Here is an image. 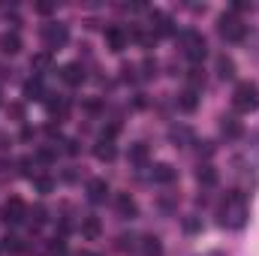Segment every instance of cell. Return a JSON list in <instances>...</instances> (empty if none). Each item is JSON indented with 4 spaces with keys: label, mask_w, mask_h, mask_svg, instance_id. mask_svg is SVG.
Returning a JSON list of instances; mask_svg holds the SVG:
<instances>
[{
    "label": "cell",
    "mask_w": 259,
    "mask_h": 256,
    "mask_svg": "<svg viewBox=\"0 0 259 256\" xmlns=\"http://www.w3.org/2000/svg\"><path fill=\"white\" fill-rule=\"evenodd\" d=\"M136 247H139L136 235H121V238H118V250H136Z\"/></svg>",
    "instance_id": "cell-29"
},
{
    "label": "cell",
    "mask_w": 259,
    "mask_h": 256,
    "mask_svg": "<svg viewBox=\"0 0 259 256\" xmlns=\"http://www.w3.org/2000/svg\"><path fill=\"white\" fill-rule=\"evenodd\" d=\"M244 223H247V202H244V196L229 193V196H226V202L220 205V226L244 229Z\"/></svg>",
    "instance_id": "cell-1"
},
{
    "label": "cell",
    "mask_w": 259,
    "mask_h": 256,
    "mask_svg": "<svg viewBox=\"0 0 259 256\" xmlns=\"http://www.w3.org/2000/svg\"><path fill=\"white\" fill-rule=\"evenodd\" d=\"M33 187H36L39 193H52L55 181H52V178H33Z\"/></svg>",
    "instance_id": "cell-30"
},
{
    "label": "cell",
    "mask_w": 259,
    "mask_h": 256,
    "mask_svg": "<svg viewBox=\"0 0 259 256\" xmlns=\"http://www.w3.org/2000/svg\"><path fill=\"white\" fill-rule=\"evenodd\" d=\"M217 75H220L223 81H232V78H235V61L226 58V55H220V58H217Z\"/></svg>",
    "instance_id": "cell-20"
},
{
    "label": "cell",
    "mask_w": 259,
    "mask_h": 256,
    "mask_svg": "<svg viewBox=\"0 0 259 256\" xmlns=\"http://www.w3.org/2000/svg\"><path fill=\"white\" fill-rule=\"evenodd\" d=\"M184 232H190V235H196V232H202V217H196V214H190V217H184Z\"/></svg>",
    "instance_id": "cell-28"
},
{
    "label": "cell",
    "mask_w": 259,
    "mask_h": 256,
    "mask_svg": "<svg viewBox=\"0 0 259 256\" xmlns=\"http://www.w3.org/2000/svg\"><path fill=\"white\" fill-rule=\"evenodd\" d=\"M139 250H142V256H163V244L157 235H145L139 241Z\"/></svg>",
    "instance_id": "cell-18"
},
{
    "label": "cell",
    "mask_w": 259,
    "mask_h": 256,
    "mask_svg": "<svg viewBox=\"0 0 259 256\" xmlns=\"http://www.w3.org/2000/svg\"><path fill=\"white\" fill-rule=\"evenodd\" d=\"M94 154H97V160H103V163H112V160H115V154H118V148H115V142H112L109 136H103V139L94 145Z\"/></svg>",
    "instance_id": "cell-9"
},
{
    "label": "cell",
    "mask_w": 259,
    "mask_h": 256,
    "mask_svg": "<svg viewBox=\"0 0 259 256\" xmlns=\"http://www.w3.org/2000/svg\"><path fill=\"white\" fill-rule=\"evenodd\" d=\"M0 52L3 55H18L21 52V36L18 33H3L0 36Z\"/></svg>",
    "instance_id": "cell-19"
},
{
    "label": "cell",
    "mask_w": 259,
    "mask_h": 256,
    "mask_svg": "<svg viewBox=\"0 0 259 256\" xmlns=\"http://www.w3.org/2000/svg\"><path fill=\"white\" fill-rule=\"evenodd\" d=\"M46 214H49V211H46V208H42V205H33V208H30V211H27V220H30V226H42V223H46V220H49V217H46Z\"/></svg>",
    "instance_id": "cell-24"
},
{
    "label": "cell",
    "mask_w": 259,
    "mask_h": 256,
    "mask_svg": "<svg viewBox=\"0 0 259 256\" xmlns=\"http://www.w3.org/2000/svg\"><path fill=\"white\" fill-rule=\"evenodd\" d=\"M217 33H220L226 42H241V39L247 36V27L241 24V18H238V15L223 12V15H220V21H217Z\"/></svg>",
    "instance_id": "cell-3"
},
{
    "label": "cell",
    "mask_w": 259,
    "mask_h": 256,
    "mask_svg": "<svg viewBox=\"0 0 259 256\" xmlns=\"http://www.w3.org/2000/svg\"><path fill=\"white\" fill-rule=\"evenodd\" d=\"M151 178H154L157 184H172V181L178 178V172H175V166H169V163H157L154 172H151Z\"/></svg>",
    "instance_id": "cell-14"
},
{
    "label": "cell",
    "mask_w": 259,
    "mask_h": 256,
    "mask_svg": "<svg viewBox=\"0 0 259 256\" xmlns=\"http://www.w3.org/2000/svg\"><path fill=\"white\" fill-rule=\"evenodd\" d=\"M115 211H118L121 220H133V217L139 214V208H136V202H133L130 193H118V196H115Z\"/></svg>",
    "instance_id": "cell-7"
},
{
    "label": "cell",
    "mask_w": 259,
    "mask_h": 256,
    "mask_svg": "<svg viewBox=\"0 0 259 256\" xmlns=\"http://www.w3.org/2000/svg\"><path fill=\"white\" fill-rule=\"evenodd\" d=\"M42 94H46V91H42V78H39V75L24 84V97H27V100H42Z\"/></svg>",
    "instance_id": "cell-23"
},
{
    "label": "cell",
    "mask_w": 259,
    "mask_h": 256,
    "mask_svg": "<svg viewBox=\"0 0 259 256\" xmlns=\"http://www.w3.org/2000/svg\"><path fill=\"white\" fill-rule=\"evenodd\" d=\"M151 30H154V36H172L175 33L172 18L166 12H151Z\"/></svg>",
    "instance_id": "cell-8"
},
{
    "label": "cell",
    "mask_w": 259,
    "mask_h": 256,
    "mask_svg": "<svg viewBox=\"0 0 259 256\" xmlns=\"http://www.w3.org/2000/svg\"><path fill=\"white\" fill-rule=\"evenodd\" d=\"M106 196H109V184H106V178H94V181L88 184V199H91L94 205L106 202Z\"/></svg>",
    "instance_id": "cell-12"
},
{
    "label": "cell",
    "mask_w": 259,
    "mask_h": 256,
    "mask_svg": "<svg viewBox=\"0 0 259 256\" xmlns=\"http://www.w3.org/2000/svg\"><path fill=\"white\" fill-rule=\"evenodd\" d=\"M3 250H6V253H21V250H24V244H21V238L6 235V238H3Z\"/></svg>",
    "instance_id": "cell-26"
},
{
    "label": "cell",
    "mask_w": 259,
    "mask_h": 256,
    "mask_svg": "<svg viewBox=\"0 0 259 256\" xmlns=\"http://www.w3.org/2000/svg\"><path fill=\"white\" fill-rule=\"evenodd\" d=\"M220 133H223L226 139H238V136H241V121H238L235 115H223V118H220Z\"/></svg>",
    "instance_id": "cell-16"
},
{
    "label": "cell",
    "mask_w": 259,
    "mask_h": 256,
    "mask_svg": "<svg viewBox=\"0 0 259 256\" xmlns=\"http://www.w3.org/2000/svg\"><path fill=\"white\" fill-rule=\"evenodd\" d=\"M49 112H52V115H58V118H66L69 103H66V100H52V103H49Z\"/></svg>",
    "instance_id": "cell-27"
},
{
    "label": "cell",
    "mask_w": 259,
    "mask_h": 256,
    "mask_svg": "<svg viewBox=\"0 0 259 256\" xmlns=\"http://www.w3.org/2000/svg\"><path fill=\"white\" fill-rule=\"evenodd\" d=\"M160 208L163 211H175V196H163L160 199Z\"/></svg>",
    "instance_id": "cell-33"
},
{
    "label": "cell",
    "mask_w": 259,
    "mask_h": 256,
    "mask_svg": "<svg viewBox=\"0 0 259 256\" xmlns=\"http://www.w3.org/2000/svg\"><path fill=\"white\" fill-rule=\"evenodd\" d=\"M42 42H46V49H49V52L64 49L66 42H69V27H66V24H61V21L46 24V27H42Z\"/></svg>",
    "instance_id": "cell-5"
},
{
    "label": "cell",
    "mask_w": 259,
    "mask_h": 256,
    "mask_svg": "<svg viewBox=\"0 0 259 256\" xmlns=\"http://www.w3.org/2000/svg\"><path fill=\"white\" fill-rule=\"evenodd\" d=\"M187 81H190V91L205 88V75H202V69H199V66H193V69L187 72Z\"/></svg>",
    "instance_id": "cell-25"
},
{
    "label": "cell",
    "mask_w": 259,
    "mask_h": 256,
    "mask_svg": "<svg viewBox=\"0 0 259 256\" xmlns=\"http://www.w3.org/2000/svg\"><path fill=\"white\" fill-rule=\"evenodd\" d=\"M106 42H109L112 52H124L127 42H130V36L121 30V27H109V30H106Z\"/></svg>",
    "instance_id": "cell-13"
},
{
    "label": "cell",
    "mask_w": 259,
    "mask_h": 256,
    "mask_svg": "<svg viewBox=\"0 0 259 256\" xmlns=\"http://www.w3.org/2000/svg\"><path fill=\"white\" fill-rule=\"evenodd\" d=\"M196 181H199L202 187H214V184H217V169H214V166H199Z\"/></svg>",
    "instance_id": "cell-22"
},
{
    "label": "cell",
    "mask_w": 259,
    "mask_h": 256,
    "mask_svg": "<svg viewBox=\"0 0 259 256\" xmlns=\"http://www.w3.org/2000/svg\"><path fill=\"white\" fill-rule=\"evenodd\" d=\"M64 145H66V154H78V142L75 139H66Z\"/></svg>",
    "instance_id": "cell-35"
},
{
    "label": "cell",
    "mask_w": 259,
    "mask_h": 256,
    "mask_svg": "<svg viewBox=\"0 0 259 256\" xmlns=\"http://www.w3.org/2000/svg\"><path fill=\"white\" fill-rule=\"evenodd\" d=\"M61 78H64L66 84H81L84 81V69H81V64H66L64 69H61Z\"/></svg>",
    "instance_id": "cell-17"
},
{
    "label": "cell",
    "mask_w": 259,
    "mask_h": 256,
    "mask_svg": "<svg viewBox=\"0 0 259 256\" xmlns=\"http://www.w3.org/2000/svg\"><path fill=\"white\" fill-rule=\"evenodd\" d=\"M181 49H184V55L190 58V61H202L205 58V52H208V46H205V36L202 33H196V30H181Z\"/></svg>",
    "instance_id": "cell-4"
},
{
    "label": "cell",
    "mask_w": 259,
    "mask_h": 256,
    "mask_svg": "<svg viewBox=\"0 0 259 256\" xmlns=\"http://www.w3.org/2000/svg\"><path fill=\"white\" fill-rule=\"evenodd\" d=\"M0 220H3L6 226H18L21 220H27V208H24V202H21V199H9V202L0 208Z\"/></svg>",
    "instance_id": "cell-6"
},
{
    "label": "cell",
    "mask_w": 259,
    "mask_h": 256,
    "mask_svg": "<svg viewBox=\"0 0 259 256\" xmlns=\"http://www.w3.org/2000/svg\"><path fill=\"white\" fill-rule=\"evenodd\" d=\"M199 154L211 157V154H214V145H211V142H202V145H199Z\"/></svg>",
    "instance_id": "cell-34"
},
{
    "label": "cell",
    "mask_w": 259,
    "mask_h": 256,
    "mask_svg": "<svg viewBox=\"0 0 259 256\" xmlns=\"http://www.w3.org/2000/svg\"><path fill=\"white\" fill-rule=\"evenodd\" d=\"M148 157H151V151H148V145L145 142H136V145H130V151H127V160L133 163V166H148Z\"/></svg>",
    "instance_id": "cell-10"
},
{
    "label": "cell",
    "mask_w": 259,
    "mask_h": 256,
    "mask_svg": "<svg viewBox=\"0 0 259 256\" xmlns=\"http://www.w3.org/2000/svg\"><path fill=\"white\" fill-rule=\"evenodd\" d=\"M196 106H199V91H181V97H178V109L181 112H196Z\"/></svg>",
    "instance_id": "cell-21"
},
{
    "label": "cell",
    "mask_w": 259,
    "mask_h": 256,
    "mask_svg": "<svg viewBox=\"0 0 259 256\" xmlns=\"http://www.w3.org/2000/svg\"><path fill=\"white\" fill-rule=\"evenodd\" d=\"M100 232H103V226H100V217H94V214L81 217V235H84L88 241H97V238H100Z\"/></svg>",
    "instance_id": "cell-15"
},
{
    "label": "cell",
    "mask_w": 259,
    "mask_h": 256,
    "mask_svg": "<svg viewBox=\"0 0 259 256\" xmlns=\"http://www.w3.org/2000/svg\"><path fill=\"white\" fill-rule=\"evenodd\" d=\"M232 103H235V109L244 112V115L256 112L259 109V84L256 81H241V84L235 88V94H232Z\"/></svg>",
    "instance_id": "cell-2"
},
{
    "label": "cell",
    "mask_w": 259,
    "mask_h": 256,
    "mask_svg": "<svg viewBox=\"0 0 259 256\" xmlns=\"http://www.w3.org/2000/svg\"><path fill=\"white\" fill-rule=\"evenodd\" d=\"M81 256H94V253H81Z\"/></svg>",
    "instance_id": "cell-36"
},
{
    "label": "cell",
    "mask_w": 259,
    "mask_h": 256,
    "mask_svg": "<svg viewBox=\"0 0 259 256\" xmlns=\"http://www.w3.org/2000/svg\"><path fill=\"white\" fill-rule=\"evenodd\" d=\"M169 139H172V145L187 148V145H193V130L184 127V124H175V127L169 130Z\"/></svg>",
    "instance_id": "cell-11"
},
{
    "label": "cell",
    "mask_w": 259,
    "mask_h": 256,
    "mask_svg": "<svg viewBox=\"0 0 259 256\" xmlns=\"http://www.w3.org/2000/svg\"><path fill=\"white\" fill-rule=\"evenodd\" d=\"M0 97H3V94H0Z\"/></svg>",
    "instance_id": "cell-37"
},
{
    "label": "cell",
    "mask_w": 259,
    "mask_h": 256,
    "mask_svg": "<svg viewBox=\"0 0 259 256\" xmlns=\"http://www.w3.org/2000/svg\"><path fill=\"white\" fill-rule=\"evenodd\" d=\"M142 69H145V72H142L145 78H151V75H157V64H154V61H145V64H142Z\"/></svg>",
    "instance_id": "cell-32"
},
{
    "label": "cell",
    "mask_w": 259,
    "mask_h": 256,
    "mask_svg": "<svg viewBox=\"0 0 259 256\" xmlns=\"http://www.w3.org/2000/svg\"><path fill=\"white\" fill-rule=\"evenodd\" d=\"M49 64H52V58H49V55H36V58H33V69H46Z\"/></svg>",
    "instance_id": "cell-31"
}]
</instances>
